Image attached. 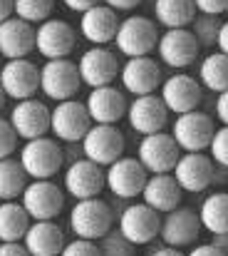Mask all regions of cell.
<instances>
[{
  "label": "cell",
  "instance_id": "603a6c76",
  "mask_svg": "<svg viewBox=\"0 0 228 256\" xmlns=\"http://www.w3.org/2000/svg\"><path fill=\"white\" fill-rule=\"evenodd\" d=\"M102 189H104V167L94 164L87 157L70 162V167L65 170V192L70 196L89 199V196H99Z\"/></svg>",
  "mask_w": 228,
  "mask_h": 256
},
{
  "label": "cell",
  "instance_id": "4316f807",
  "mask_svg": "<svg viewBox=\"0 0 228 256\" xmlns=\"http://www.w3.org/2000/svg\"><path fill=\"white\" fill-rule=\"evenodd\" d=\"M181 186L176 184L174 174L171 172H164V174H149L144 186H142V202L149 204L156 212H171L174 206H179L181 202Z\"/></svg>",
  "mask_w": 228,
  "mask_h": 256
},
{
  "label": "cell",
  "instance_id": "c3c4849f",
  "mask_svg": "<svg viewBox=\"0 0 228 256\" xmlns=\"http://www.w3.org/2000/svg\"><path fill=\"white\" fill-rule=\"evenodd\" d=\"M12 15V0H0V22Z\"/></svg>",
  "mask_w": 228,
  "mask_h": 256
},
{
  "label": "cell",
  "instance_id": "7a4b0ae2",
  "mask_svg": "<svg viewBox=\"0 0 228 256\" xmlns=\"http://www.w3.org/2000/svg\"><path fill=\"white\" fill-rule=\"evenodd\" d=\"M112 224H114L112 206L99 196L77 199V204L70 212V229L75 232L77 239L97 242L112 229Z\"/></svg>",
  "mask_w": 228,
  "mask_h": 256
},
{
  "label": "cell",
  "instance_id": "8fae6325",
  "mask_svg": "<svg viewBox=\"0 0 228 256\" xmlns=\"http://www.w3.org/2000/svg\"><path fill=\"white\" fill-rule=\"evenodd\" d=\"M181 150L174 142V137L169 132H152V134H142V142L137 147V160L149 174H164L171 172L176 160H179Z\"/></svg>",
  "mask_w": 228,
  "mask_h": 256
},
{
  "label": "cell",
  "instance_id": "9c48e42d",
  "mask_svg": "<svg viewBox=\"0 0 228 256\" xmlns=\"http://www.w3.org/2000/svg\"><path fill=\"white\" fill-rule=\"evenodd\" d=\"M124 134L117 124H92L82 137V154L99 167L112 164L124 154Z\"/></svg>",
  "mask_w": 228,
  "mask_h": 256
},
{
  "label": "cell",
  "instance_id": "ab89813d",
  "mask_svg": "<svg viewBox=\"0 0 228 256\" xmlns=\"http://www.w3.org/2000/svg\"><path fill=\"white\" fill-rule=\"evenodd\" d=\"M0 256H30L22 242H0Z\"/></svg>",
  "mask_w": 228,
  "mask_h": 256
},
{
  "label": "cell",
  "instance_id": "681fc988",
  "mask_svg": "<svg viewBox=\"0 0 228 256\" xmlns=\"http://www.w3.org/2000/svg\"><path fill=\"white\" fill-rule=\"evenodd\" d=\"M5 100H7V97H5V92H2V87H0V112H2V107H5Z\"/></svg>",
  "mask_w": 228,
  "mask_h": 256
},
{
  "label": "cell",
  "instance_id": "cb8c5ba5",
  "mask_svg": "<svg viewBox=\"0 0 228 256\" xmlns=\"http://www.w3.org/2000/svg\"><path fill=\"white\" fill-rule=\"evenodd\" d=\"M117 25H119L117 10H112L104 2H97V5H92L82 12L79 32L92 45H109L117 35Z\"/></svg>",
  "mask_w": 228,
  "mask_h": 256
},
{
  "label": "cell",
  "instance_id": "b9f144b4",
  "mask_svg": "<svg viewBox=\"0 0 228 256\" xmlns=\"http://www.w3.org/2000/svg\"><path fill=\"white\" fill-rule=\"evenodd\" d=\"M186 256H226V254H224L221 249H216L214 244H199V246H194Z\"/></svg>",
  "mask_w": 228,
  "mask_h": 256
},
{
  "label": "cell",
  "instance_id": "d6986e66",
  "mask_svg": "<svg viewBox=\"0 0 228 256\" xmlns=\"http://www.w3.org/2000/svg\"><path fill=\"white\" fill-rule=\"evenodd\" d=\"M201 234V222L199 214L189 206H174L171 212H166V216L161 219L159 226V236L166 246H191Z\"/></svg>",
  "mask_w": 228,
  "mask_h": 256
},
{
  "label": "cell",
  "instance_id": "484cf974",
  "mask_svg": "<svg viewBox=\"0 0 228 256\" xmlns=\"http://www.w3.org/2000/svg\"><path fill=\"white\" fill-rule=\"evenodd\" d=\"M22 246L27 249L30 256H60L65 246V232L52 222H30L25 236H22Z\"/></svg>",
  "mask_w": 228,
  "mask_h": 256
},
{
  "label": "cell",
  "instance_id": "ac0fdd59",
  "mask_svg": "<svg viewBox=\"0 0 228 256\" xmlns=\"http://www.w3.org/2000/svg\"><path fill=\"white\" fill-rule=\"evenodd\" d=\"M174 179L181 186V192H204L214 184V160L206 157L204 152H186L179 154L176 164H174Z\"/></svg>",
  "mask_w": 228,
  "mask_h": 256
},
{
  "label": "cell",
  "instance_id": "ffe728a7",
  "mask_svg": "<svg viewBox=\"0 0 228 256\" xmlns=\"http://www.w3.org/2000/svg\"><path fill=\"white\" fill-rule=\"evenodd\" d=\"M201 85L196 78L186 75V72H176L166 80H161V102L166 104L169 112H189V110H196L201 104Z\"/></svg>",
  "mask_w": 228,
  "mask_h": 256
},
{
  "label": "cell",
  "instance_id": "e0dca14e",
  "mask_svg": "<svg viewBox=\"0 0 228 256\" xmlns=\"http://www.w3.org/2000/svg\"><path fill=\"white\" fill-rule=\"evenodd\" d=\"M129 127L139 134H152V132H161L169 122V110L161 102V97L156 92L149 94H137L129 104H127V114Z\"/></svg>",
  "mask_w": 228,
  "mask_h": 256
},
{
  "label": "cell",
  "instance_id": "ee69618b",
  "mask_svg": "<svg viewBox=\"0 0 228 256\" xmlns=\"http://www.w3.org/2000/svg\"><path fill=\"white\" fill-rule=\"evenodd\" d=\"M104 5H109L112 10H134L137 5H142V0H102Z\"/></svg>",
  "mask_w": 228,
  "mask_h": 256
},
{
  "label": "cell",
  "instance_id": "44dd1931",
  "mask_svg": "<svg viewBox=\"0 0 228 256\" xmlns=\"http://www.w3.org/2000/svg\"><path fill=\"white\" fill-rule=\"evenodd\" d=\"M119 80L122 87L127 92H132L134 97L137 94H149L156 92V87L161 85V65L152 60L149 55H142V58H127V62L119 68Z\"/></svg>",
  "mask_w": 228,
  "mask_h": 256
},
{
  "label": "cell",
  "instance_id": "f35d334b",
  "mask_svg": "<svg viewBox=\"0 0 228 256\" xmlns=\"http://www.w3.org/2000/svg\"><path fill=\"white\" fill-rule=\"evenodd\" d=\"M196 5V12H204V15H224L228 10V0H194Z\"/></svg>",
  "mask_w": 228,
  "mask_h": 256
},
{
  "label": "cell",
  "instance_id": "60d3db41",
  "mask_svg": "<svg viewBox=\"0 0 228 256\" xmlns=\"http://www.w3.org/2000/svg\"><path fill=\"white\" fill-rule=\"evenodd\" d=\"M216 117L221 124H228V90L219 92V97H216Z\"/></svg>",
  "mask_w": 228,
  "mask_h": 256
},
{
  "label": "cell",
  "instance_id": "e575fe53",
  "mask_svg": "<svg viewBox=\"0 0 228 256\" xmlns=\"http://www.w3.org/2000/svg\"><path fill=\"white\" fill-rule=\"evenodd\" d=\"M97 249H99V256H134V244L127 242L119 232H107L102 239H97Z\"/></svg>",
  "mask_w": 228,
  "mask_h": 256
},
{
  "label": "cell",
  "instance_id": "5bb4252c",
  "mask_svg": "<svg viewBox=\"0 0 228 256\" xmlns=\"http://www.w3.org/2000/svg\"><path fill=\"white\" fill-rule=\"evenodd\" d=\"M119 60L107 45H94L87 52H82L77 62V72L82 85L87 87H102L112 85L119 78Z\"/></svg>",
  "mask_w": 228,
  "mask_h": 256
},
{
  "label": "cell",
  "instance_id": "52a82bcc",
  "mask_svg": "<svg viewBox=\"0 0 228 256\" xmlns=\"http://www.w3.org/2000/svg\"><path fill=\"white\" fill-rule=\"evenodd\" d=\"M199 50H201V45L189 28H169L156 40L159 60L174 70H184V68L194 65L199 58Z\"/></svg>",
  "mask_w": 228,
  "mask_h": 256
},
{
  "label": "cell",
  "instance_id": "8d00e7d4",
  "mask_svg": "<svg viewBox=\"0 0 228 256\" xmlns=\"http://www.w3.org/2000/svg\"><path fill=\"white\" fill-rule=\"evenodd\" d=\"M15 150H17V134H15L12 124L0 117V160L2 157H12Z\"/></svg>",
  "mask_w": 228,
  "mask_h": 256
},
{
  "label": "cell",
  "instance_id": "d4e9b609",
  "mask_svg": "<svg viewBox=\"0 0 228 256\" xmlns=\"http://www.w3.org/2000/svg\"><path fill=\"white\" fill-rule=\"evenodd\" d=\"M35 50V28L15 15L0 22V58H27Z\"/></svg>",
  "mask_w": 228,
  "mask_h": 256
},
{
  "label": "cell",
  "instance_id": "83f0119b",
  "mask_svg": "<svg viewBox=\"0 0 228 256\" xmlns=\"http://www.w3.org/2000/svg\"><path fill=\"white\" fill-rule=\"evenodd\" d=\"M156 22L169 28H189L196 18L194 0H154Z\"/></svg>",
  "mask_w": 228,
  "mask_h": 256
},
{
  "label": "cell",
  "instance_id": "277c9868",
  "mask_svg": "<svg viewBox=\"0 0 228 256\" xmlns=\"http://www.w3.org/2000/svg\"><path fill=\"white\" fill-rule=\"evenodd\" d=\"M20 204L32 222L55 219L65 206V192L50 179H32L20 194Z\"/></svg>",
  "mask_w": 228,
  "mask_h": 256
},
{
  "label": "cell",
  "instance_id": "6da1fadb",
  "mask_svg": "<svg viewBox=\"0 0 228 256\" xmlns=\"http://www.w3.org/2000/svg\"><path fill=\"white\" fill-rule=\"evenodd\" d=\"M17 160H20L22 170L30 179H52L62 170L65 152L57 144V140L42 134V137H35V140H25Z\"/></svg>",
  "mask_w": 228,
  "mask_h": 256
},
{
  "label": "cell",
  "instance_id": "7c38bea8",
  "mask_svg": "<svg viewBox=\"0 0 228 256\" xmlns=\"http://www.w3.org/2000/svg\"><path fill=\"white\" fill-rule=\"evenodd\" d=\"M149 172L139 164L137 157H119L104 170V186L119 199H137Z\"/></svg>",
  "mask_w": 228,
  "mask_h": 256
},
{
  "label": "cell",
  "instance_id": "8992f818",
  "mask_svg": "<svg viewBox=\"0 0 228 256\" xmlns=\"http://www.w3.org/2000/svg\"><path fill=\"white\" fill-rule=\"evenodd\" d=\"M89 127H92V120L87 114V107L75 97L62 100L55 104V110H50V132L55 134L57 142H67V144L82 142Z\"/></svg>",
  "mask_w": 228,
  "mask_h": 256
},
{
  "label": "cell",
  "instance_id": "836d02e7",
  "mask_svg": "<svg viewBox=\"0 0 228 256\" xmlns=\"http://www.w3.org/2000/svg\"><path fill=\"white\" fill-rule=\"evenodd\" d=\"M194 38L199 40V45L201 48H211V45H216V35H219V18L216 15H204V12H199L196 18H194Z\"/></svg>",
  "mask_w": 228,
  "mask_h": 256
},
{
  "label": "cell",
  "instance_id": "30bf717a",
  "mask_svg": "<svg viewBox=\"0 0 228 256\" xmlns=\"http://www.w3.org/2000/svg\"><path fill=\"white\" fill-rule=\"evenodd\" d=\"M77 45L75 28L65 20L47 18L37 22L35 28V50L45 60H57V58H70Z\"/></svg>",
  "mask_w": 228,
  "mask_h": 256
},
{
  "label": "cell",
  "instance_id": "d6a6232c",
  "mask_svg": "<svg viewBox=\"0 0 228 256\" xmlns=\"http://www.w3.org/2000/svg\"><path fill=\"white\" fill-rule=\"evenodd\" d=\"M52 10H55V0H12V15L30 25L47 20Z\"/></svg>",
  "mask_w": 228,
  "mask_h": 256
},
{
  "label": "cell",
  "instance_id": "bcb514c9",
  "mask_svg": "<svg viewBox=\"0 0 228 256\" xmlns=\"http://www.w3.org/2000/svg\"><path fill=\"white\" fill-rule=\"evenodd\" d=\"M216 249H221L224 254L228 256V232L226 234H214V242H211Z\"/></svg>",
  "mask_w": 228,
  "mask_h": 256
},
{
  "label": "cell",
  "instance_id": "f1b7e54d",
  "mask_svg": "<svg viewBox=\"0 0 228 256\" xmlns=\"http://www.w3.org/2000/svg\"><path fill=\"white\" fill-rule=\"evenodd\" d=\"M201 229L211 234H226L228 232V192H214L204 199L199 209Z\"/></svg>",
  "mask_w": 228,
  "mask_h": 256
},
{
  "label": "cell",
  "instance_id": "f6af8a7d",
  "mask_svg": "<svg viewBox=\"0 0 228 256\" xmlns=\"http://www.w3.org/2000/svg\"><path fill=\"white\" fill-rule=\"evenodd\" d=\"M70 10H75V12H84L87 8H92V5H97V2H102V0H62Z\"/></svg>",
  "mask_w": 228,
  "mask_h": 256
},
{
  "label": "cell",
  "instance_id": "7bdbcfd3",
  "mask_svg": "<svg viewBox=\"0 0 228 256\" xmlns=\"http://www.w3.org/2000/svg\"><path fill=\"white\" fill-rule=\"evenodd\" d=\"M216 45H219V52L228 55V20L219 25V35H216Z\"/></svg>",
  "mask_w": 228,
  "mask_h": 256
},
{
  "label": "cell",
  "instance_id": "2e32d148",
  "mask_svg": "<svg viewBox=\"0 0 228 256\" xmlns=\"http://www.w3.org/2000/svg\"><path fill=\"white\" fill-rule=\"evenodd\" d=\"M7 122L12 124L17 140H35L50 132V107L35 97L17 100L10 110Z\"/></svg>",
  "mask_w": 228,
  "mask_h": 256
},
{
  "label": "cell",
  "instance_id": "f546056e",
  "mask_svg": "<svg viewBox=\"0 0 228 256\" xmlns=\"http://www.w3.org/2000/svg\"><path fill=\"white\" fill-rule=\"evenodd\" d=\"M30 222L20 202H0V242H22Z\"/></svg>",
  "mask_w": 228,
  "mask_h": 256
},
{
  "label": "cell",
  "instance_id": "74e56055",
  "mask_svg": "<svg viewBox=\"0 0 228 256\" xmlns=\"http://www.w3.org/2000/svg\"><path fill=\"white\" fill-rule=\"evenodd\" d=\"M60 256H99V249H97V242L75 239V242H70V244L62 246Z\"/></svg>",
  "mask_w": 228,
  "mask_h": 256
},
{
  "label": "cell",
  "instance_id": "4fadbf2b",
  "mask_svg": "<svg viewBox=\"0 0 228 256\" xmlns=\"http://www.w3.org/2000/svg\"><path fill=\"white\" fill-rule=\"evenodd\" d=\"M159 226H161L159 212L144 202H137V204H129L119 214V229L117 232L127 242H132L134 246H142V244H149L159 236Z\"/></svg>",
  "mask_w": 228,
  "mask_h": 256
},
{
  "label": "cell",
  "instance_id": "1f68e13d",
  "mask_svg": "<svg viewBox=\"0 0 228 256\" xmlns=\"http://www.w3.org/2000/svg\"><path fill=\"white\" fill-rule=\"evenodd\" d=\"M27 184V174L22 170L20 160L2 157L0 160V202L17 199Z\"/></svg>",
  "mask_w": 228,
  "mask_h": 256
},
{
  "label": "cell",
  "instance_id": "7dc6e473",
  "mask_svg": "<svg viewBox=\"0 0 228 256\" xmlns=\"http://www.w3.org/2000/svg\"><path fill=\"white\" fill-rule=\"evenodd\" d=\"M149 256H186L181 249H176V246H161V249H156L152 252Z\"/></svg>",
  "mask_w": 228,
  "mask_h": 256
},
{
  "label": "cell",
  "instance_id": "5b68a950",
  "mask_svg": "<svg viewBox=\"0 0 228 256\" xmlns=\"http://www.w3.org/2000/svg\"><path fill=\"white\" fill-rule=\"evenodd\" d=\"M214 120L211 114L206 112H199V110H189V112H181L176 114L174 120V127H171V137L174 142L179 144V150L184 152H204L214 137Z\"/></svg>",
  "mask_w": 228,
  "mask_h": 256
},
{
  "label": "cell",
  "instance_id": "f907efd6",
  "mask_svg": "<svg viewBox=\"0 0 228 256\" xmlns=\"http://www.w3.org/2000/svg\"><path fill=\"white\" fill-rule=\"evenodd\" d=\"M224 15H228V10H226V12H224Z\"/></svg>",
  "mask_w": 228,
  "mask_h": 256
},
{
  "label": "cell",
  "instance_id": "ba28073f",
  "mask_svg": "<svg viewBox=\"0 0 228 256\" xmlns=\"http://www.w3.org/2000/svg\"><path fill=\"white\" fill-rule=\"evenodd\" d=\"M79 85H82V80L77 72V62H72L70 58L47 60L40 68V92L55 102L75 97Z\"/></svg>",
  "mask_w": 228,
  "mask_h": 256
},
{
  "label": "cell",
  "instance_id": "d590c367",
  "mask_svg": "<svg viewBox=\"0 0 228 256\" xmlns=\"http://www.w3.org/2000/svg\"><path fill=\"white\" fill-rule=\"evenodd\" d=\"M206 150L211 152V160H214L219 167L228 170V124L214 130V137H211V142H209Z\"/></svg>",
  "mask_w": 228,
  "mask_h": 256
},
{
  "label": "cell",
  "instance_id": "7402d4cb",
  "mask_svg": "<svg viewBox=\"0 0 228 256\" xmlns=\"http://www.w3.org/2000/svg\"><path fill=\"white\" fill-rule=\"evenodd\" d=\"M84 107H87L92 124H117L127 114V97L124 92H119L112 85L92 87Z\"/></svg>",
  "mask_w": 228,
  "mask_h": 256
},
{
  "label": "cell",
  "instance_id": "3957f363",
  "mask_svg": "<svg viewBox=\"0 0 228 256\" xmlns=\"http://www.w3.org/2000/svg\"><path fill=\"white\" fill-rule=\"evenodd\" d=\"M156 22L144 18V15H129L124 20H119L117 25V35L112 42H117V50L124 58H142L156 50Z\"/></svg>",
  "mask_w": 228,
  "mask_h": 256
},
{
  "label": "cell",
  "instance_id": "9a60e30c",
  "mask_svg": "<svg viewBox=\"0 0 228 256\" xmlns=\"http://www.w3.org/2000/svg\"><path fill=\"white\" fill-rule=\"evenodd\" d=\"M0 87L5 97H12L15 102L35 97L40 92V68L30 62L27 58L7 60L0 68Z\"/></svg>",
  "mask_w": 228,
  "mask_h": 256
},
{
  "label": "cell",
  "instance_id": "4dcf8cb0",
  "mask_svg": "<svg viewBox=\"0 0 228 256\" xmlns=\"http://www.w3.org/2000/svg\"><path fill=\"white\" fill-rule=\"evenodd\" d=\"M199 85L211 90V92L228 90V55L211 52V55H206L201 60V65H199Z\"/></svg>",
  "mask_w": 228,
  "mask_h": 256
}]
</instances>
